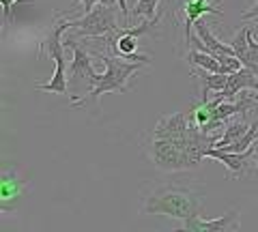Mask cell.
I'll list each match as a JSON object with an SVG mask.
<instances>
[{
	"label": "cell",
	"instance_id": "6da1fadb",
	"mask_svg": "<svg viewBox=\"0 0 258 232\" xmlns=\"http://www.w3.org/2000/svg\"><path fill=\"white\" fill-rule=\"evenodd\" d=\"M144 215H166V217L189 219L200 215V196L189 187L166 185L155 189L144 202Z\"/></svg>",
	"mask_w": 258,
	"mask_h": 232
},
{
	"label": "cell",
	"instance_id": "7a4b0ae2",
	"mask_svg": "<svg viewBox=\"0 0 258 232\" xmlns=\"http://www.w3.org/2000/svg\"><path fill=\"white\" fill-rule=\"evenodd\" d=\"M101 58V62L106 65V73L99 78V82H97L95 89H91L88 93V97H80V95H69V101L74 103V106H80V103H86V99H93L95 103L99 101L101 95L106 93H129V78H132L136 71H138L144 62H125L118 60L116 56L112 54H97Z\"/></svg>",
	"mask_w": 258,
	"mask_h": 232
},
{
	"label": "cell",
	"instance_id": "3957f363",
	"mask_svg": "<svg viewBox=\"0 0 258 232\" xmlns=\"http://www.w3.org/2000/svg\"><path fill=\"white\" fill-rule=\"evenodd\" d=\"M64 30H69V20H62V22H56L52 24V28L47 30V35L43 37L41 41V47H39V54L47 52L50 58L56 62V71L50 82L45 84H37L39 91L43 93H56V95H67L69 89H67V58H64V43L60 41V37Z\"/></svg>",
	"mask_w": 258,
	"mask_h": 232
},
{
	"label": "cell",
	"instance_id": "277c9868",
	"mask_svg": "<svg viewBox=\"0 0 258 232\" xmlns=\"http://www.w3.org/2000/svg\"><path fill=\"white\" fill-rule=\"evenodd\" d=\"M69 28L78 30L80 37L99 39L110 33H114L116 26V9L114 3H99L93 11L84 13L80 20H69Z\"/></svg>",
	"mask_w": 258,
	"mask_h": 232
},
{
	"label": "cell",
	"instance_id": "5b68a950",
	"mask_svg": "<svg viewBox=\"0 0 258 232\" xmlns=\"http://www.w3.org/2000/svg\"><path fill=\"white\" fill-rule=\"evenodd\" d=\"M151 159L159 170L164 172H181L191 170L187 150H185V140H159L153 138L149 146Z\"/></svg>",
	"mask_w": 258,
	"mask_h": 232
},
{
	"label": "cell",
	"instance_id": "8992f818",
	"mask_svg": "<svg viewBox=\"0 0 258 232\" xmlns=\"http://www.w3.org/2000/svg\"><path fill=\"white\" fill-rule=\"evenodd\" d=\"M64 45L74 50V60H71V67H69V75L71 78H86L91 89H95L97 82H99V73H95V69L91 65V54L86 52L84 45H80L76 39H67Z\"/></svg>",
	"mask_w": 258,
	"mask_h": 232
},
{
	"label": "cell",
	"instance_id": "52a82bcc",
	"mask_svg": "<svg viewBox=\"0 0 258 232\" xmlns=\"http://www.w3.org/2000/svg\"><path fill=\"white\" fill-rule=\"evenodd\" d=\"M191 129V116H187L185 112H176L172 116L161 118L155 127L153 138L159 140H185Z\"/></svg>",
	"mask_w": 258,
	"mask_h": 232
},
{
	"label": "cell",
	"instance_id": "ba28073f",
	"mask_svg": "<svg viewBox=\"0 0 258 232\" xmlns=\"http://www.w3.org/2000/svg\"><path fill=\"white\" fill-rule=\"evenodd\" d=\"M181 9L185 11L183 30H185V41H187V45L191 43V26H196V22L203 18V15H207V13L222 15L220 5H213L211 0H181Z\"/></svg>",
	"mask_w": 258,
	"mask_h": 232
},
{
	"label": "cell",
	"instance_id": "9c48e42d",
	"mask_svg": "<svg viewBox=\"0 0 258 232\" xmlns=\"http://www.w3.org/2000/svg\"><path fill=\"white\" fill-rule=\"evenodd\" d=\"M237 217H239L237 211H230L217 219H200V215H198V217L185 219L181 230H187V232H224L228 228H237Z\"/></svg>",
	"mask_w": 258,
	"mask_h": 232
},
{
	"label": "cell",
	"instance_id": "30bf717a",
	"mask_svg": "<svg viewBox=\"0 0 258 232\" xmlns=\"http://www.w3.org/2000/svg\"><path fill=\"white\" fill-rule=\"evenodd\" d=\"M256 148H258V144H252L247 150H241V153H232V150H222V148H209L207 157H213L217 162H222L235 177H243L245 168L249 164V157L254 155Z\"/></svg>",
	"mask_w": 258,
	"mask_h": 232
},
{
	"label": "cell",
	"instance_id": "8fae6325",
	"mask_svg": "<svg viewBox=\"0 0 258 232\" xmlns=\"http://www.w3.org/2000/svg\"><path fill=\"white\" fill-rule=\"evenodd\" d=\"M241 91H254L258 93V75L252 69L241 67L239 71L228 75V82H226V89L222 91L226 99H235Z\"/></svg>",
	"mask_w": 258,
	"mask_h": 232
},
{
	"label": "cell",
	"instance_id": "7c38bea8",
	"mask_svg": "<svg viewBox=\"0 0 258 232\" xmlns=\"http://www.w3.org/2000/svg\"><path fill=\"white\" fill-rule=\"evenodd\" d=\"M196 37L200 41L205 43V52H209L211 56H235V50H232V45L228 43H222L220 39H217L213 33H211V24L205 22V20H198L196 22Z\"/></svg>",
	"mask_w": 258,
	"mask_h": 232
},
{
	"label": "cell",
	"instance_id": "4fadbf2b",
	"mask_svg": "<svg viewBox=\"0 0 258 232\" xmlns=\"http://www.w3.org/2000/svg\"><path fill=\"white\" fill-rule=\"evenodd\" d=\"M194 75H196L200 80V84H203V97H200V101H207L209 93H222L226 89V82H228V75L213 73V71H207V69L194 71Z\"/></svg>",
	"mask_w": 258,
	"mask_h": 232
},
{
	"label": "cell",
	"instance_id": "5bb4252c",
	"mask_svg": "<svg viewBox=\"0 0 258 232\" xmlns=\"http://www.w3.org/2000/svg\"><path fill=\"white\" fill-rule=\"evenodd\" d=\"M247 129H249V123L243 121V118L228 121V123H226V127H224V133L220 135V140L215 142L213 148H224V146H228V144L237 142L239 138H243V135L247 133Z\"/></svg>",
	"mask_w": 258,
	"mask_h": 232
},
{
	"label": "cell",
	"instance_id": "9a60e30c",
	"mask_svg": "<svg viewBox=\"0 0 258 232\" xmlns=\"http://www.w3.org/2000/svg\"><path fill=\"white\" fill-rule=\"evenodd\" d=\"M187 60L191 67H200V69H207V71H213V73H222V65L220 60L211 56L209 52H200V50H191L187 54ZM226 75V73H224Z\"/></svg>",
	"mask_w": 258,
	"mask_h": 232
},
{
	"label": "cell",
	"instance_id": "2e32d148",
	"mask_svg": "<svg viewBox=\"0 0 258 232\" xmlns=\"http://www.w3.org/2000/svg\"><path fill=\"white\" fill-rule=\"evenodd\" d=\"M157 5H159V0H138V3H136V9H134V15L136 18H144V20L157 18L155 15Z\"/></svg>",
	"mask_w": 258,
	"mask_h": 232
},
{
	"label": "cell",
	"instance_id": "e0dca14e",
	"mask_svg": "<svg viewBox=\"0 0 258 232\" xmlns=\"http://www.w3.org/2000/svg\"><path fill=\"white\" fill-rule=\"evenodd\" d=\"M217 60H220V65H222V73H226V75L235 73V71L243 67V62H241L237 56H217Z\"/></svg>",
	"mask_w": 258,
	"mask_h": 232
},
{
	"label": "cell",
	"instance_id": "ac0fdd59",
	"mask_svg": "<svg viewBox=\"0 0 258 232\" xmlns=\"http://www.w3.org/2000/svg\"><path fill=\"white\" fill-rule=\"evenodd\" d=\"M3 3V18H5V24H9L11 18H13V11L18 9L20 5H30L32 0H0Z\"/></svg>",
	"mask_w": 258,
	"mask_h": 232
},
{
	"label": "cell",
	"instance_id": "d6986e66",
	"mask_svg": "<svg viewBox=\"0 0 258 232\" xmlns=\"http://www.w3.org/2000/svg\"><path fill=\"white\" fill-rule=\"evenodd\" d=\"M243 20H245V22H247V20H258V0L243 13Z\"/></svg>",
	"mask_w": 258,
	"mask_h": 232
},
{
	"label": "cell",
	"instance_id": "ffe728a7",
	"mask_svg": "<svg viewBox=\"0 0 258 232\" xmlns=\"http://www.w3.org/2000/svg\"><path fill=\"white\" fill-rule=\"evenodd\" d=\"M80 3H82V7H84V13H88V11L95 9V5H99V3H112V0H80Z\"/></svg>",
	"mask_w": 258,
	"mask_h": 232
},
{
	"label": "cell",
	"instance_id": "44dd1931",
	"mask_svg": "<svg viewBox=\"0 0 258 232\" xmlns=\"http://www.w3.org/2000/svg\"><path fill=\"white\" fill-rule=\"evenodd\" d=\"M254 26H258V20H254Z\"/></svg>",
	"mask_w": 258,
	"mask_h": 232
},
{
	"label": "cell",
	"instance_id": "7402d4cb",
	"mask_svg": "<svg viewBox=\"0 0 258 232\" xmlns=\"http://www.w3.org/2000/svg\"><path fill=\"white\" fill-rule=\"evenodd\" d=\"M256 159H258V153H256Z\"/></svg>",
	"mask_w": 258,
	"mask_h": 232
}]
</instances>
